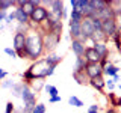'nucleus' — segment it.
Here are the masks:
<instances>
[{
    "mask_svg": "<svg viewBox=\"0 0 121 113\" xmlns=\"http://www.w3.org/2000/svg\"><path fill=\"white\" fill-rule=\"evenodd\" d=\"M26 53H27V59L33 62H36L44 54L43 32L38 27H30L26 33Z\"/></svg>",
    "mask_w": 121,
    "mask_h": 113,
    "instance_id": "f257e3e1",
    "label": "nucleus"
},
{
    "mask_svg": "<svg viewBox=\"0 0 121 113\" xmlns=\"http://www.w3.org/2000/svg\"><path fill=\"white\" fill-rule=\"evenodd\" d=\"M55 69L56 66H52L47 63V60L44 59H38L36 62H33L32 65L27 68V71L30 73L32 75V78L35 80V78H47V77H52L53 74H55Z\"/></svg>",
    "mask_w": 121,
    "mask_h": 113,
    "instance_id": "f03ea898",
    "label": "nucleus"
},
{
    "mask_svg": "<svg viewBox=\"0 0 121 113\" xmlns=\"http://www.w3.org/2000/svg\"><path fill=\"white\" fill-rule=\"evenodd\" d=\"M12 48L17 53L18 59H27V53H26V33L15 32L14 41H12Z\"/></svg>",
    "mask_w": 121,
    "mask_h": 113,
    "instance_id": "7ed1b4c3",
    "label": "nucleus"
},
{
    "mask_svg": "<svg viewBox=\"0 0 121 113\" xmlns=\"http://www.w3.org/2000/svg\"><path fill=\"white\" fill-rule=\"evenodd\" d=\"M48 18V9L44 5H39L35 8L32 14H30L29 20H30V27H39L41 24Z\"/></svg>",
    "mask_w": 121,
    "mask_h": 113,
    "instance_id": "20e7f679",
    "label": "nucleus"
},
{
    "mask_svg": "<svg viewBox=\"0 0 121 113\" xmlns=\"http://www.w3.org/2000/svg\"><path fill=\"white\" fill-rule=\"evenodd\" d=\"M43 42H44V53L45 54H52L55 51V48L59 45L60 42V36L59 35H55L52 32H47V33H43Z\"/></svg>",
    "mask_w": 121,
    "mask_h": 113,
    "instance_id": "39448f33",
    "label": "nucleus"
},
{
    "mask_svg": "<svg viewBox=\"0 0 121 113\" xmlns=\"http://www.w3.org/2000/svg\"><path fill=\"white\" fill-rule=\"evenodd\" d=\"M101 32L104 33L106 39H111L113 38V35L120 32L118 30V23H117V18H109V20H104L101 21Z\"/></svg>",
    "mask_w": 121,
    "mask_h": 113,
    "instance_id": "423d86ee",
    "label": "nucleus"
},
{
    "mask_svg": "<svg viewBox=\"0 0 121 113\" xmlns=\"http://www.w3.org/2000/svg\"><path fill=\"white\" fill-rule=\"evenodd\" d=\"M80 27H82V39L80 41L86 44V41H89L92 33L95 32L94 24H92V18H83V21L80 23Z\"/></svg>",
    "mask_w": 121,
    "mask_h": 113,
    "instance_id": "0eeeda50",
    "label": "nucleus"
},
{
    "mask_svg": "<svg viewBox=\"0 0 121 113\" xmlns=\"http://www.w3.org/2000/svg\"><path fill=\"white\" fill-rule=\"evenodd\" d=\"M15 5H17V8H21L30 17V14L35 11V8L43 5V2H39V0H15Z\"/></svg>",
    "mask_w": 121,
    "mask_h": 113,
    "instance_id": "6e6552de",
    "label": "nucleus"
},
{
    "mask_svg": "<svg viewBox=\"0 0 121 113\" xmlns=\"http://www.w3.org/2000/svg\"><path fill=\"white\" fill-rule=\"evenodd\" d=\"M94 18H97V20L100 21H104V20H109V18H117L115 17V12H113V8H112V0L109 2V5L103 8V9L97 11L95 15H94Z\"/></svg>",
    "mask_w": 121,
    "mask_h": 113,
    "instance_id": "1a4fd4ad",
    "label": "nucleus"
},
{
    "mask_svg": "<svg viewBox=\"0 0 121 113\" xmlns=\"http://www.w3.org/2000/svg\"><path fill=\"white\" fill-rule=\"evenodd\" d=\"M85 74L88 78H94L98 75H103V65L101 63H88L85 68Z\"/></svg>",
    "mask_w": 121,
    "mask_h": 113,
    "instance_id": "9d476101",
    "label": "nucleus"
},
{
    "mask_svg": "<svg viewBox=\"0 0 121 113\" xmlns=\"http://www.w3.org/2000/svg\"><path fill=\"white\" fill-rule=\"evenodd\" d=\"M21 100H23V105L24 104L36 105V95L33 93V90L30 89L27 85H24V89H23V92H21Z\"/></svg>",
    "mask_w": 121,
    "mask_h": 113,
    "instance_id": "9b49d317",
    "label": "nucleus"
},
{
    "mask_svg": "<svg viewBox=\"0 0 121 113\" xmlns=\"http://www.w3.org/2000/svg\"><path fill=\"white\" fill-rule=\"evenodd\" d=\"M89 86L92 89H95L97 92L104 93V88H106V78H104V75H98V77L89 78Z\"/></svg>",
    "mask_w": 121,
    "mask_h": 113,
    "instance_id": "f8f14e48",
    "label": "nucleus"
},
{
    "mask_svg": "<svg viewBox=\"0 0 121 113\" xmlns=\"http://www.w3.org/2000/svg\"><path fill=\"white\" fill-rule=\"evenodd\" d=\"M70 48H71V51L74 53L76 57H83V56H85L86 45H85V42H82L80 39H74V41H71Z\"/></svg>",
    "mask_w": 121,
    "mask_h": 113,
    "instance_id": "ddd939ff",
    "label": "nucleus"
},
{
    "mask_svg": "<svg viewBox=\"0 0 121 113\" xmlns=\"http://www.w3.org/2000/svg\"><path fill=\"white\" fill-rule=\"evenodd\" d=\"M85 60L88 63H100L101 62V57L98 56V53L94 50V47L92 45H89V47H86V50H85Z\"/></svg>",
    "mask_w": 121,
    "mask_h": 113,
    "instance_id": "4468645a",
    "label": "nucleus"
},
{
    "mask_svg": "<svg viewBox=\"0 0 121 113\" xmlns=\"http://www.w3.org/2000/svg\"><path fill=\"white\" fill-rule=\"evenodd\" d=\"M92 47H94V50L98 53V56L101 57V60H106L109 57V54H111V51H109V48H108V42H95V44H92Z\"/></svg>",
    "mask_w": 121,
    "mask_h": 113,
    "instance_id": "2eb2a0df",
    "label": "nucleus"
},
{
    "mask_svg": "<svg viewBox=\"0 0 121 113\" xmlns=\"http://www.w3.org/2000/svg\"><path fill=\"white\" fill-rule=\"evenodd\" d=\"M14 14H15V21H17L18 24H26V26L30 24L29 15L26 14L21 8H15V9H14Z\"/></svg>",
    "mask_w": 121,
    "mask_h": 113,
    "instance_id": "dca6fc26",
    "label": "nucleus"
},
{
    "mask_svg": "<svg viewBox=\"0 0 121 113\" xmlns=\"http://www.w3.org/2000/svg\"><path fill=\"white\" fill-rule=\"evenodd\" d=\"M118 71H120V68L117 66V65H113L111 60H109V62L103 66V75H106L108 78H112L113 75H117V74H118Z\"/></svg>",
    "mask_w": 121,
    "mask_h": 113,
    "instance_id": "f3484780",
    "label": "nucleus"
},
{
    "mask_svg": "<svg viewBox=\"0 0 121 113\" xmlns=\"http://www.w3.org/2000/svg\"><path fill=\"white\" fill-rule=\"evenodd\" d=\"M106 98L109 101V105L112 109H120L121 107V95H117L115 92H108L106 93Z\"/></svg>",
    "mask_w": 121,
    "mask_h": 113,
    "instance_id": "a211bd4d",
    "label": "nucleus"
},
{
    "mask_svg": "<svg viewBox=\"0 0 121 113\" xmlns=\"http://www.w3.org/2000/svg\"><path fill=\"white\" fill-rule=\"evenodd\" d=\"M29 88L33 90V93L35 95H38V93L41 92V90L44 89V86H45V81H44V78H35V80H32L29 83Z\"/></svg>",
    "mask_w": 121,
    "mask_h": 113,
    "instance_id": "6ab92c4d",
    "label": "nucleus"
},
{
    "mask_svg": "<svg viewBox=\"0 0 121 113\" xmlns=\"http://www.w3.org/2000/svg\"><path fill=\"white\" fill-rule=\"evenodd\" d=\"M68 26H70V38H71V41L82 39V27H80V24H68Z\"/></svg>",
    "mask_w": 121,
    "mask_h": 113,
    "instance_id": "aec40b11",
    "label": "nucleus"
},
{
    "mask_svg": "<svg viewBox=\"0 0 121 113\" xmlns=\"http://www.w3.org/2000/svg\"><path fill=\"white\" fill-rule=\"evenodd\" d=\"M73 78L76 80V83L80 85V86H88L89 85V78L86 77L85 71H83V73H74L73 71Z\"/></svg>",
    "mask_w": 121,
    "mask_h": 113,
    "instance_id": "412c9836",
    "label": "nucleus"
},
{
    "mask_svg": "<svg viewBox=\"0 0 121 113\" xmlns=\"http://www.w3.org/2000/svg\"><path fill=\"white\" fill-rule=\"evenodd\" d=\"M83 14L79 12V11H71L70 12V21H68V24H80L83 21Z\"/></svg>",
    "mask_w": 121,
    "mask_h": 113,
    "instance_id": "4be33fe9",
    "label": "nucleus"
},
{
    "mask_svg": "<svg viewBox=\"0 0 121 113\" xmlns=\"http://www.w3.org/2000/svg\"><path fill=\"white\" fill-rule=\"evenodd\" d=\"M45 60H47L48 65H52V66H58L59 63L64 60V57H62V56H59V54H55V53H52V54H47Z\"/></svg>",
    "mask_w": 121,
    "mask_h": 113,
    "instance_id": "5701e85b",
    "label": "nucleus"
},
{
    "mask_svg": "<svg viewBox=\"0 0 121 113\" xmlns=\"http://www.w3.org/2000/svg\"><path fill=\"white\" fill-rule=\"evenodd\" d=\"M88 62L85 60V57H76V65H74V73H83L85 71Z\"/></svg>",
    "mask_w": 121,
    "mask_h": 113,
    "instance_id": "b1692460",
    "label": "nucleus"
},
{
    "mask_svg": "<svg viewBox=\"0 0 121 113\" xmlns=\"http://www.w3.org/2000/svg\"><path fill=\"white\" fill-rule=\"evenodd\" d=\"M23 89H24V83H23V81H17V83H15V86L11 89V92H12V97H15V98H21Z\"/></svg>",
    "mask_w": 121,
    "mask_h": 113,
    "instance_id": "393cba45",
    "label": "nucleus"
},
{
    "mask_svg": "<svg viewBox=\"0 0 121 113\" xmlns=\"http://www.w3.org/2000/svg\"><path fill=\"white\" fill-rule=\"evenodd\" d=\"M11 8H17L15 5V0H2V3H0V11H6L11 9Z\"/></svg>",
    "mask_w": 121,
    "mask_h": 113,
    "instance_id": "a878e982",
    "label": "nucleus"
},
{
    "mask_svg": "<svg viewBox=\"0 0 121 113\" xmlns=\"http://www.w3.org/2000/svg\"><path fill=\"white\" fill-rule=\"evenodd\" d=\"M44 90L48 93V98H50V97H56V95H59V90H58V88H56V86H53V85H47V83H45Z\"/></svg>",
    "mask_w": 121,
    "mask_h": 113,
    "instance_id": "bb28decb",
    "label": "nucleus"
},
{
    "mask_svg": "<svg viewBox=\"0 0 121 113\" xmlns=\"http://www.w3.org/2000/svg\"><path fill=\"white\" fill-rule=\"evenodd\" d=\"M68 104H70V105H74V107H79V109L85 105V104H83V101L80 100V98H77L76 95H71L70 98H68Z\"/></svg>",
    "mask_w": 121,
    "mask_h": 113,
    "instance_id": "cd10ccee",
    "label": "nucleus"
},
{
    "mask_svg": "<svg viewBox=\"0 0 121 113\" xmlns=\"http://www.w3.org/2000/svg\"><path fill=\"white\" fill-rule=\"evenodd\" d=\"M15 83H17V81L11 80V78H6V80L0 81V88H2V89H12L15 86Z\"/></svg>",
    "mask_w": 121,
    "mask_h": 113,
    "instance_id": "c85d7f7f",
    "label": "nucleus"
},
{
    "mask_svg": "<svg viewBox=\"0 0 121 113\" xmlns=\"http://www.w3.org/2000/svg\"><path fill=\"white\" fill-rule=\"evenodd\" d=\"M32 113H45V104H43V103H36V105L33 107Z\"/></svg>",
    "mask_w": 121,
    "mask_h": 113,
    "instance_id": "c756f323",
    "label": "nucleus"
},
{
    "mask_svg": "<svg viewBox=\"0 0 121 113\" xmlns=\"http://www.w3.org/2000/svg\"><path fill=\"white\" fill-rule=\"evenodd\" d=\"M3 51H5V54L11 56L12 59H18V56H17V53H15V50H14V48H11V47H6Z\"/></svg>",
    "mask_w": 121,
    "mask_h": 113,
    "instance_id": "7c9ffc66",
    "label": "nucleus"
},
{
    "mask_svg": "<svg viewBox=\"0 0 121 113\" xmlns=\"http://www.w3.org/2000/svg\"><path fill=\"white\" fill-rule=\"evenodd\" d=\"M15 110V104L12 103V101H8L6 103V109H5V113H14Z\"/></svg>",
    "mask_w": 121,
    "mask_h": 113,
    "instance_id": "2f4dec72",
    "label": "nucleus"
},
{
    "mask_svg": "<svg viewBox=\"0 0 121 113\" xmlns=\"http://www.w3.org/2000/svg\"><path fill=\"white\" fill-rule=\"evenodd\" d=\"M106 88H108L109 92H113V90H115V83H113L112 78H108V80H106Z\"/></svg>",
    "mask_w": 121,
    "mask_h": 113,
    "instance_id": "473e14b6",
    "label": "nucleus"
},
{
    "mask_svg": "<svg viewBox=\"0 0 121 113\" xmlns=\"http://www.w3.org/2000/svg\"><path fill=\"white\" fill-rule=\"evenodd\" d=\"M88 113H100V105L98 104H92L88 107Z\"/></svg>",
    "mask_w": 121,
    "mask_h": 113,
    "instance_id": "72a5a7b5",
    "label": "nucleus"
},
{
    "mask_svg": "<svg viewBox=\"0 0 121 113\" xmlns=\"http://www.w3.org/2000/svg\"><path fill=\"white\" fill-rule=\"evenodd\" d=\"M12 21H15V14H14V11H12V12H8V17L5 18V23H6V24H11Z\"/></svg>",
    "mask_w": 121,
    "mask_h": 113,
    "instance_id": "f704fd0d",
    "label": "nucleus"
},
{
    "mask_svg": "<svg viewBox=\"0 0 121 113\" xmlns=\"http://www.w3.org/2000/svg\"><path fill=\"white\" fill-rule=\"evenodd\" d=\"M60 101H62V97H60V95H56V97H50V98H48V103H50V104L60 103Z\"/></svg>",
    "mask_w": 121,
    "mask_h": 113,
    "instance_id": "c9c22d12",
    "label": "nucleus"
},
{
    "mask_svg": "<svg viewBox=\"0 0 121 113\" xmlns=\"http://www.w3.org/2000/svg\"><path fill=\"white\" fill-rule=\"evenodd\" d=\"M6 17H8V12H6V11H0V21H5Z\"/></svg>",
    "mask_w": 121,
    "mask_h": 113,
    "instance_id": "e433bc0d",
    "label": "nucleus"
},
{
    "mask_svg": "<svg viewBox=\"0 0 121 113\" xmlns=\"http://www.w3.org/2000/svg\"><path fill=\"white\" fill-rule=\"evenodd\" d=\"M6 77H8V73L6 71H3L2 74H0V81H3V80H6Z\"/></svg>",
    "mask_w": 121,
    "mask_h": 113,
    "instance_id": "4c0bfd02",
    "label": "nucleus"
},
{
    "mask_svg": "<svg viewBox=\"0 0 121 113\" xmlns=\"http://www.w3.org/2000/svg\"><path fill=\"white\" fill-rule=\"evenodd\" d=\"M104 113H118L117 112V109H112V107H109V109H106Z\"/></svg>",
    "mask_w": 121,
    "mask_h": 113,
    "instance_id": "58836bf2",
    "label": "nucleus"
},
{
    "mask_svg": "<svg viewBox=\"0 0 121 113\" xmlns=\"http://www.w3.org/2000/svg\"><path fill=\"white\" fill-rule=\"evenodd\" d=\"M117 23H118V30L121 32V14L118 15V17H117Z\"/></svg>",
    "mask_w": 121,
    "mask_h": 113,
    "instance_id": "ea45409f",
    "label": "nucleus"
},
{
    "mask_svg": "<svg viewBox=\"0 0 121 113\" xmlns=\"http://www.w3.org/2000/svg\"><path fill=\"white\" fill-rule=\"evenodd\" d=\"M112 80H113V83L117 85V81H120V75H118V74H117V75H113V77H112Z\"/></svg>",
    "mask_w": 121,
    "mask_h": 113,
    "instance_id": "a19ab883",
    "label": "nucleus"
},
{
    "mask_svg": "<svg viewBox=\"0 0 121 113\" xmlns=\"http://www.w3.org/2000/svg\"><path fill=\"white\" fill-rule=\"evenodd\" d=\"M2 73H3V69H2V68H0V74H2Z\"/></svg>",
    "mask_w": 121,
    "mask_h": 113,
    "instance_id": "79ce46f5",
    "label": "nucleus"
},
{
    "mask_svg": "<svg viewBox=\"0 0 121 113\" xmlns=\"http://www.w3.org/2000/svg\"><path fill=\"white\" fill-rule=\"evenodd\" d=\"M120 113H121V107H120Z\"/></svg>",
    "mask_w": 121,
    "mask_h": 113,
    "instance_id": "37998d69",
    "label": "nucleus"
},
{
    "mask_svg": "<svg viewBox=\"0 0 121 113\" xmlns=\"http://www.w3.org/2000/svg\"><path fill=\"white\" fill-rule=\"evenodd\" d=\"M0 3H2V0H0Z\"/></svg>",
    "mask_w": 121,
    "mask_h": 113,
    "instance_id": "c03bdc74",
    "label": "nucleus"
}]
</instances>
